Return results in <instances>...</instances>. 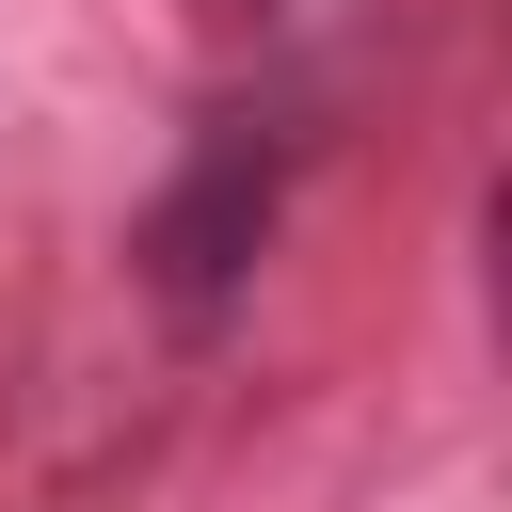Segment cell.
<instances>
[{
    "label": "cell",
    "instance_id": "cell-1",
    "mask_svg": "<svg viewBox=\"0 0 512 512\" xmlns=\"http://www.w3.org/2000/svg\"><path fill=\"white\" fill-rule=\"evenodd\" d=\"M256 240H272V144H208V160L144 208V272H160V304H224Z\"/></svg>",
    "mask_w": 512,
    "mask_h": 512
}]
</instances>
